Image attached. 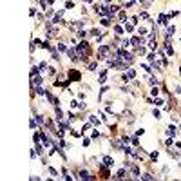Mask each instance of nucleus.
Instances as JSON below:
<instances>
[{
    "mask_svg": "<svg viewBox=\"0 0 181 181\" xmlns=\"http://www.w3.org/2000/svg\"><path fill=\"white\" fill-rule=\"evenodd\" d=\"M76 51H78V55H80V58L83 60V62H87V58L91 56V45L87 44V42H80V44L76 45Z\"/></svg>",
    "mask_w": 181,
    "mask_h": 181,
    "instance_id": "f257e3e1",
    "label": "nucleus"
},
{
    "mask_svg": "<svg viewBox=\"0 0 181 181\" xmlns=\"http://www.w3.org/2000/svg\"><path fill=\"white\" fill-rule=\"evenodd\" d=\"M111 51H112V47H111V45H102V47L98 49V60L105 58V56H107Z\"/></svg>",
    "mask_w": 181,
    "mask_h": 181,
    "instance_id": "f03ea898",
    "label": "nucleus"
},
{
    "mask_svg": "<svg viewBox=\"0 0 181 181\" xmlns=\"http://www.w3.org/2000/svg\"><path fill=\"white\" fill-rule=\"evenodd\" d=\"M67 56H69V58H71L72 62H80V60H82L76 49H67Z\"/></svg>",
    "mask_w": 181,
    "mask_h": 181,
    "instance_id": "7ed1b4c3",
    "label": "nucleus"
},
{
    "mask_svg": "<svg viewBox=\"0 0 181 181\" xmlns=\"http://www.w3.org/2000/svg\"><path fill=\"white\" fill-rule=\"evenodd\" d=\"M67 78H69V82L72 80V82H78L80 80V72L78 71H69L67 72Z\"/></svg>",
    "mask_w": 181,
    "mask_h": 181,
    "instance_id": "20e7f679",
    "label": "nucleus"
},
{
    "mask_svg": "<svg viewBox=\"0 0 181 181\" xmlns=\"http://www.w3.org/2000/svg\"><path fill=\"white\" fill-rule=\"evenodd\" d=\"M31 83H33V87H38V85L42 83V76H31Z\"/></svg>",
    "mask_w": 181,
    "mask_h": 181,
    "instance_id": "39448f33",
    "label": "nucleus"
},
{
    "mask_svg": "<svg viewBox=\"0 0 181 181\" xmlns=\"http://www.w3.org/2000/svg\"><path fill=\"white\" fill-rule=\"evenodd\" d=\"M80 179H94L87 170H80Z\"/></svg>",
    "mask_w": 181,
    "mask_h": 181,
    "instance_id": "423d86ee",
    "label": "nucleus"
},
{
    "mask_svg": "<svg viewBox=\"0 0 181 181\" xmlns=\"http://www.w3.org/2000/svg\"><path fill=\"white\" fill-rule=\"evenodd\" d=\"M123 143H125V141H123V138H121V140H118V141H114L112 145H114V148H120V150H123V148H125V147H123Z\"/></svg>",
    "mask_w": 181,
    "mask_h": 181,
    "instance_id": "0eeeda50",
    "label": "nucleus"
},
{
    "mask_svg": "<svg viewBox=\"0 0 181 181\" xmlns=\"http://www.w3.org/2000/svg\"><path fill=\"white\" fill-rule=\"evenodd\" d=\"M140 42H141V44H143V40H141L140 36H134V38L131 40V44H132L134 47H140Z\"/></svg>",
    "mask_w": 181,
    "mask_h": 181,
    "instance_id": "6e6552de",
    "label": "nucleus"
},
{
    "mask_svg": "<svg viewBox=\"0 0 181 181\" xmlns=\"http://www.w3.org/2000/svg\"><path fill=\"white\" fill-rule=\"evenodd\" d=\"M112 163H114V159H112L111 156H105V158H103V165H107V167H111Z\"/></svg>",
    "mask_w": 181,
    "mask_h": 181,
    "instance_id": "1a4fd4ad",
    "label": "nucleus"
},
{
    "mask_svg": "<svg viewBox=\"0 0 181 181\" xmlns=\"http://www.w3.org/2000/svg\"><path fill=\"white\" fill-rule=\"evenodd\" d=\"M136 76V72L132 71V69H129V71H127V74H123V80H127V78H134Z\"/></svg>",
    "mask_w": 181,
    "mask_h": 181,
    "instance_id": "9d476101",
    "label": "nucleus"
},
{
    "mask_svg": "<svg viewBox=\"0 0 181 181\" xmlns=\"http://www.w3.org/2000/svg\"><path fill=\"white\" fill-rule=\"evenodd\" d=\"M141 179H147V181H152V179H154V176H152V174H141Z\"/></svg>",
    "mask_w": 181,
    "mask_h": 181,
    "instance_id": "9b49d317",
    "label": "nucleus"
},
{
    "mask_svg": "<svg viewBox=\"0 0 181 181\" xmlns=\"http://www.w3.org/2000/svg\"><path fill=\"white\" fill-rule=\"evenodd\" d=\"M167 134H168L170 138H172V136L176 134V129H174V127H168V129H167Z\"/></svg>",
    "mask_w": 181,
    "mask_h": 181,
    "instance_id": "f8f14e48",
    "label": "nucleus"
},
{
    "mask_svg": "<svg viewBox=\"0 0 181 181\" xmlns=\"http://www.w3.org/2000/svg\"><path fill=\"white\" fill-rule=\"evenodd\" d=\"M102 172L105 177H109V170H107V165H102Z\"/></svg>",
    "mask_w": 181,
    "mask_h": 181,
    "instance_id": "ddd939ff",
    "label": "nucleus"
},
{
    "mask_svg": "<svg viewBox=\"0 0 181 181\" xmlns=\"http://www.w3.org/2000/svg\"><path fill=\"white\" fill-rule=\"evenodd\" d=\"M125 176H127V174H125V170H123V168L120 170L118 174H116V177H118V179H121V177H125Z\"/></svg>",
    "mask_w": 181,
    "mask_h": 181,
    "instance_id": "4468645a",
    "label": "nucleus"
},
{
    "mask_svg": "<svg viewBox=\"0 0 181 181\" xmlns=\"http://www.w3.org/2000/svg\"><path fill=\"white\" fill-rule=\"evenodd\" d=\"M98 67V62H92V63H89V71H94Z\"/></svg>",
    "mask_w": 181,
    "mask_h": 181,
    "instance_id": "2eb2a0df",
    "label": "nucleus"
},
{
    "mask_svg": "<svg viewBox=\"0 0 181 181\" xmlns=\"http://www.w3.org/2000/svg\"><path fill=\"white\" fill-rule=\"evenodd\" d=\"M102 26H111V20L109 18H102Z\"/></svg>",
    "mask_w": 181,
    "mask_h": 181,
    "instance_id": "dca6fc26",
    "label": "nucleus"
},
{
    "mask_svg": "<svg viewBox=\"0 0 181 181\" xmlns=\"http://www.w3.org/2000/svg\"><path fill=\"white\" fill-rule=\"evenodd\" d=\"M35 91H36L38 94H45V91H44V89H42V87H40V85H38V87H35Z\"/></svg>",
    "mask_w": 181,
    "mask_h": 181,
    "instance_id": "f3484780",
    "label": "nucleus"
},
{
    "mask_svg": "<svg viewBox=\"0 0 181 181\" xmlns=\"http://www.w3.org/2000/svg\"><path fill=\"white\" fill-rule=\"evenodd\" d=\"M174 31H176V27H172V26H170V27L167 29V35H174Z\"/></svg>",
    "mask_w": 181,
    "mask_h": 181,
    "instance_id": "a211bd4d",
    "label": "nucleus"
},
{
    "mask_svg": "<svg viewBox=\"0 0 181 181\" xmlns=\"http://www.w3.org/2000/svg\"><path fill=\"white\" fill-rule=\"evenodd\" d=\"M114 31H116V33H118V35H121V33H123V27H120V26H116V27H114Z\"/></svg>",
    "mask_w": 181,
    "mask_h": 181,
    "instance_id": "6ab92c4d",
    "label": "nucleus"
},
{
    "mask_svg": "<svg viewBox=\"0 0 181 181\" xmlns=\"http://www.w3.org/2000/svg\"><path fill=\"white\" fill-rule=\"evenodd\" d=\"M167 53H168V55H170V56H172V55H174V49H172V47H170L168 44H167Z\"/></svg>",
    "mask_w": 181,
    "mask_h": 181,
    "instance_id": "aec40b11",
    "label": "nucleus"
},
{
    "mask_svg": "<svg viewBox=\"0 0 181 181\" xmlns=\"http://www.w3.org/2000/svg\"><path fill=\"white\" fill-rule=\"evenodd\" d=\"M65 7H67V9H71V7H74V2H71V0H67V2H65Z\"/></svg>",
    "mask_w": 181,
    "mask_h": 181,
    "instance_id": "412c9836",
    "label": "nucleus"
},
{
    "mask_svg": "<svg viewBox=\"0 0 181 181\" xmlns=\"http://www.w3.org/2000/svg\"><path fill=\"white\" fill-rule=\"evenodd\" d=\"M105 80H107V74H105V72H102V74H100V82H102V83H103V82H105Z\"/></svg>",
    "mask_w": 181,
    "mask_h": 181,
    "instance_id": "4be33fe9",
    "label": "nucleus"
},
{
    "mask_svg": "<svg viewBox=\"0 0 181 181\" xmlns=\"http://www.w3.org/2000/svg\"><path fill=\"white\" fill-rule=\"evenodd\" d=\"M125 29H127V33H132V31H134V27H132L131 24H127V27H125Z\"/></svg>",
    "mask_w": 181,
    "mask_h": 181,
    "instance_id": "5701e85b",
    "label": "nucleus"
},
{
    "mask_svg": "<svg viewBox=\"0 0 181 181\" xmlns=\"http://www.w3.org/2000/svg\"><path fill=\"white\" fill-rule=\"evenodd\" d=\"M114 13H118V7H116V6H112V7H111V16H112Z\"/></svg>",
    "mask_w": 181,
    "mask_h": 181,
    "instance_id": "b1692460",
    "label": "nucleus"
},
{
    "mask_svg": "<svg viewBox=\"0 0 181 181\" xmlns=\"http://www.w3.org/2000/svg\"><path fill=\"white\" fill-rule=\"evenodd\" d=\"M120 20H121V22H125V20H127V15H125V13H120Z\"/></svg>",
    "mask_w": 181,
    "mask_h": 181,
    "instance_id": "393cba45",
    "label": "nucleus"
},
{
    "mask_svg": "<svg viewBox=\"0 0 181 181\" xmlns=\"http://www.w3.org/2000/svg\"><path fill=\"white\" fill-rule=\"evenodd\" d=\"M150 159H152V161H156V159H158V152H152V154H150Z\"/></svg>",
    "mask_w": 181,
    "mask_h": 181,
    "instance_id": "a878e982",
    "label": "nucleus"
},
{
    "mask_svg": "<svg viewBox=\"0 0 181 181\" xmlns=\"http://www.w3.org/2000/svg\"><path fill=\"white\" fill-rule=\"evenodd\" d=\"M58 49H60V51H67V47H65V44H60V45H58Z\"/></svg>",
    "mask_w": 181,
    "mask_h": 181,
    "instance_id": "bb28decb",
    "label": "nucleus"
},
{
    "mask_svg": "<svg viewBox=\"0 0 181 181\" xmlns=\"http://www.w3.org/2000/svg\"><path fill=\"white\" fill-rule=\"evenodd\" d=\"M36 121H38V123L42 125V123H44V118H42V116H36Z\"/></svg>",
    "mask_w": 181,
    "mask_h": 181,
    "instance_id": "cd10ccee",
    "label": "nucleus"
},
{
    "mask_svg": "<svg viewBox=\"0 0 181 181\" xmlns=\"http://www.w3.org/2000/svg\"><path fill=\"white\" fill-rule=\"evenodd\" d=\"M156 105H163V100H159V98H156V102H154Z\"/></svg>",
    "mask_w": 181,
    "mask_h": 181,
    "instance_id": "c85d7f7f",
    "label": "nucleus"
},
{
    "mask_svg": "<svg viewBox=\"0 0 181 181\" xmlns=\"http://www.w3.org/2000/svg\"><path fill=\"white\" fill-rule=\"evenodd\" d=\"M85 2H89V4H92V2H94V0H85Z\"/></svg>",
    "mask_w": 181,
    "mask_h": 181,
    "instance_id": "c756f323",
    "label": "nucleus"
}]
</instances>
